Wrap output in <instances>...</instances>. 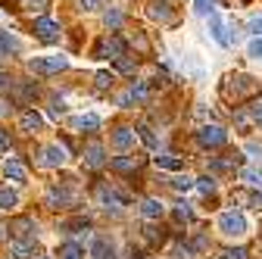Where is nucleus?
Listing matches in <instances>:
<instances>
[{
    "label": "nucleus",
    "mask_w": 262,
    "mask_h": 259,
    "mask_svg": "<svg viewBox=\"0 0 262 259\" xmlns=\"http://www.w3.org/2000/svg\"><path fill=\"white\" fill-rule=\"evenodd\" d=\"M144 238H147L150 244H162V241H166V228H159V225H147V228H144Z\"/></svg>",
    "instance_id": "obj_24"
},
{
    "label": "nucleus",
    "mask_w": 262,
    "mask_h": 259,
    "mask_svg": "<svg viewBox=\"0 0 262 259\" xmlns=\"http://www.w3.org/2000/svg\"><path fill=\"white\" fill-rule=\"evenodd\" d=\"M190 256H193V253H190V250H187V244H184V247H178V250H175V259H190Z\"/></svg>",
    "instance_id": "obj_42"
},
{
    "label": "nucleus",
    "mask_w": 262,
    "mask_h": 259,
    "mask_svg": "<svg viewBox=\"0 0 262 259\" xmlns=\"http://www.w3.org/2000/svg\"><path fill=\"white\" fill-rule=\"evenodd\" d=\"M16 203H19V193L10 187H0V209H13Z\"/></svg>",
    "instance_id": "obj_21"
},
{
    "label": "nucleus",
    "mask_w": 262,
    "mask_h": 259,
    "mask_svg": "<svg viewBox=\"0 0 262 259\" xmlns=\"http://www.w3.org/2000/svg\"><path fill=\"white\" fill-rule=\"evenodd\" d=\"M219 231L225 238H244L247 234V219L241 212H222L219 215Z\"/></svg>",
    "instance_id": "obj_2"
},
{
    "label": "nucleus",
    "mask_w": 262,
    "mask_h": 259,
    "mask_svg": "<svg viewBox=\"0 0 262 259\" xmlns=\"http://www.w3.org/2000/svg\"><path fill=\"white\" fill-rule=\"evenodd\" d=\"M193 184H196V187H200L203 193H212V190H215V178H196Z\"/></svg>",
    "instance_id": "obj_35"
},
{
    "label": "nucleus",
    "mask_w": 262,
    "mask_h": 259,
    "mask_svg": "<svg viewBox=\"0 0 262 259\" xmlns=\"http://www.w3.org/2000/svg\"><path fill=\"white\" fill-rule=\"evenodd\" d=\"M10 231H13L16 241H25V244H28L31 231H35V222H31V219H13V222H10Z\"/></svg>",
    "instance_id": "obj_6"
},
{
    "label": "nucleus",
    "mask_w": 262,
    "mask_h": 259,
    "mask_svg": "<svg viewBox=\"0 0 262 259\" xmlns=\"http://www.w3.org/2000/svg\"><path fill=\"white\" fill-rule=\"evenodd\" d=\"M253 91H256V78H250V75H231L222 84L225 100H244V97H250Z\"/></svg>",
    "instance_id": "obj_1"
},
{
    "label": "nucleus",
    "mask_w": 262,
    "mask_h": 259,
    "mask_svg": "<svg viewBox=\"0 0 262 259\" xmlns=\"http://www.w3.org/2000/svg\"><path fill=\"white\" fill-rule=\"evenodd\" d=\"M241 181H247L250 187H262V172L259 169H241Z\"/></svg>",
    "instance_id": "obj_25"
},
{
    "label": "nucleus",
    "mask_w": 262,
    "mask_h": 259,
    "mask_svg": "<svg viewBox=\"0 0 262 259\" xmlns=\"http://www.w3.org/2000/svg\"><path fill=\"white\" fill-rule=\"evenodd\" d=\"M59 22H53V19H35V35L41 38V41H47V44H53V41H59Z\"/></svg>",
    "instance_id": "obj_5"
},
{
    "label": "nucleus",
    "mask_w": 262,
    "mask_h": 259,
    "mask_svg": "<svg viewBox=\"0 0 262 259\" xmlns=\"http://www.w3.org/2000/svg\"><path fill=\"white\" fill-rule=\"evenodd\" d=\"M19 50V38L16 35H10V31H0V53H16Z\"/></svg>",
    "instance_id": "obj_17"
},
{
    "label": "nucleus",
    "mask_w": 262,
    "mask_h": 259,
    "mask_svg": "<svg viewBox=\"0 0 262 259\" xmlns=\"http://www.w3.org/2000/svg\"><path fill=\"white\" fill-rule=\"evenodd\" d=\"M247 53H250L253 59H262V38H253L250 47H247Z\"/></svg>",
    "instance_id": "obj_34"
},
{
    "label": "nucleus",
    "mask_w": 262,
    "mask_h": 259,
    "mask_svg": "<svg viewBox=\"0 0 262 259\" xmlns=\"http://www.w3.org/2000/svg\"><path fill=\"white\" fill-rule=\"evenodd\" d=\"M196 141H200L203 147H222L228 141V132L219 128V125H203L200 132H196Z\"/></svg>",
    "instance_id": "obj_4"
},
{
    "label": "nucleus",
    "mask_w": 262,
    "mask_h": 259,
    "mask_svg": "<svg viewBox=\"0 0 262 259\" xmlns=\"http://www.w3.org/2000/svg\"><path fill=\"white\" fill-rule=\"evenodd\" d=\"M116 69L125 72V75H131V72L138 69V62H135V59H128V56H119V59H116Z\"/></svg>",
    "instance_id": "obj_27"
},
{
    "label": "nucleus",
    "mask_w": 262,
    "mask_h": 259,
    "mask_svg": "<svg viewBox=\"0 0 262 259\" xmlns=\"http://www.w3.org/2000/svg\"><path fill=\"white\" fill-rule=\"evenodd\" d=\"M222 259H247V250H244V247H237V250H225Z\"/></svg>",
    "instance_id": "obj_37"
},
{
    "label": "nucleus",
    "mask_w": 262,
    "mask_h": 259,
    "mask_svg": "<svg viewBox=\"0 0 262 259\" xmlns=\"http://www.w3.org/2000/svg\"><path fill=\"white\" fill-rule=\"evenodd\" d=\"M253 209H262V193H253Z\"/></svg>",
    "instance_id": "obj_44"
},
{
    "label": "nucleus",
    "mask_w": 262,
    "mask_h": 259,
    "mask_svg": "<svg viewBox=\"0 0 262 259\" xmlns=\"http://www.w3.org/2000/svg\"><path fill=\"white\" fill-rule=\"evenodd\" d=\"M103 19H106V25H110V28H119V25H122V13H119V10H106V16H103Z\"/></svg>",
    "instance_id": "obj_32"
},
{
    "label": "nucleus",
    "mask_w": 262,
    "mask_h": 259,
    "mask_svg": "<svg viewBox=\"0 0 262 259\" xmlns=\"http://www.w3.org/2000/svg\"><path fill=\"white\" fill-rule=\"evenodd\" d=\"M94 81H97V91H106V88H113V81H116V78H113V72H97V78H94Z\"/></svg>",
    "instance_id": "obj_28"
},
{
    "label": "nucleus",
    "mask_w": 262,
    "mask_h": 259,
    "mask_svg": "<svg viewBox=\"0 0 262 259\" xmlns=\"http://www.w3.org/2000/svg\"><path fill=\"white\" fill-rule=\"evenodd\" d=\"M156 166L166 172H178V169H184V159L181 156H156Z\"/></svg>",
    "instance_id": "obj_15"
},
{
    "label": "nucleus",
    "mask_w": 262,
    "mask_h": 259,
    "mask_svg": "<svg viewBox=\"0 0 262 259\" xmlns=\"http://www.w3.org/2000/svg\"><path fill=\"white\" fill-rule=\"evenodd\" d=\"M4 172H7V178H10V181H25V175H28V172H25V166H22V163H16V159H10V163L4 166Z\"/></svg>",
    "instance_id": "obj_18"
},
{
    "label": "nucleus",
    "mask_w": 262,
    "mask_h": 259,
    "mask_svg": "<svg viewBox=\"0 0 262 259\" xmlns=\"http://www.w3.org/2000/svg\"><path fill=\"white\" fill-rule=\"evenodd\" d=\"M141 212H144V219H162V203L159 200H144V206H141Z\"/></svg>",
    "instance_id": "obj_19"
},
{
    "label": "nucleus",
    "mask_w": 262,
    "mask_h": 259,
    "mask_svg": "<svg viewBox=\"0 0 262 259\" xmlns=\"http://www.w3.org/2000/svg\"><path fill=\"white\" fill-rule=\"evenodd\" d=\"M234 122H237L241 132H247V128H250V116H247L244 110H234Z\"/></svg>",
    "instance_id": "obj_36"
},
{
    "label": "nucleus",
    "mask_w": 262,
    "mask_h": 259,
    "mask_svg": "<svg viewBox=\"0 0 262 259\" xmlns=\"http://www.w3.org/2000/svg\"><path fill=\"white\" fill-rule=\"evenodd\" d=\"M81 7L84 10H100V7H106V0H81Z\"/></svg>",
    "instance_id": "obj_40"
},
{
    "label": "nucleus",
    "mask_w": 262,
    "mask_h": 259,
    "mask_svg": "<svg viewBox=\"0 0 262 259\" xmlns=\"http://www.w3.org/2000/svg\"><path fill=\"white\" fill-rule=\"evenodd\" d=\"M97 125H100V116H94V113L72 119V128H78V132H81V128H97Z\"/></svg>",
    "instance_id": "obj_20"
},
{
    "label": "nucleus",
    "mask_w": 262,
    "mask_h": 259,
    "mask_svg": "<svg viewBox=\"0 0 262 259\" xmlns=\"http://www.w3.org/2000/svg\"><path fill=\"white\" fill-rule=\"evenodd\" d=\"M250 122L262 128V100H253L250 103Z\"/></svg>",
    "instance_id": "obj_29"
},
{
    "label": "nucleus",
    "mask_w": 262,
    "mask_h": 259,
    "mask_svg": "<svg viewBox=\"0 0 262 259\" xmlns=\"http://www.w3.org/2000/svg\"><path fill=\"white\" fill-rule=\"evenodd\" d=\"M250 31H253V35H256V38L262 35V16H256V19H250Z\"/></svg>",
    "instance_id": "obj_41"
},
{
    "label": "nucleus",
    "mask_w": 262,
    "mask_h": 259,
    "mask_svg": "<svg viewBox=\"0 0 262 259\" xmlns=\"http://www.w3.org/2000/svg\"><path fill=\"white\" fill-rule=\"evenodd\" d=\"M81 253H84V250H81L78 244H72V241H69V244H62V247H59V253H56V256H59V259H81Z\"/></svg>",
    "instance_id": "obj_23"
},
{
    "label": "nucleus",
    "mask_w": 262,
    "mask_h": 259,
    "mask_svg": "<svg viewBox=\"0 0 262 259\" xmlns=\"http://www.w3.org/2000/svg\"><path fill=\"white\" fill-rule=\"evenodd\" d=\"M41 163H44L47 169H59V166L66 163V150H62V147H47V150H44V159H41Z\"/></svg>",
    "instance_id": "obj_10"
},
{
    "label": "nucleus",
    "mask_w": 262,
    "mask_h": 259,
    "mask_svg": "<svg viewBox=\"0 0 262 259\" xmlns=\"http://www.w3.org/2000/svg\"><path fill=\"white\" fill-rule=\"evenodd\" d=\"M193 4H196L193 10L200 13V16H209V13H212V10H209V0H193Z\"/></svg>",
    "instance_id": "obj_39"
},
{
    "label": "nucleus",
    "mask_w": 262,
    "mask_h": 259,
    "mask_svg": "<svg viewBox=\"0 0 262 259\" xmlns=\"http://www.w3.org/2000/svg\"><path fill=\"white\" fill-rule=\"evenodd\" d=\"M10 256H13V259H31V244L16 241V244L10 247Z\"/></svg>",
    "instance_id": "obj_26"
},
{
    "label": "nucleus",
    "mask_w": 262,
    "mask_h": 259,
    "mask_svg": "<svg viewBox=\"0 0 262 259\" xmlns=\"http://www.w3.org/2000/svg\"><path fill=\"white\" fill-rule=\"evenodd\" d=\"M206 19H209V35H212V38H215V41H219L222 47H228V35H225V25H222V16H219V13H209Z\"/></svg>",
    "instance_id": "obj_9"
},
{
    "label": "nucleus",
    "mask_w": 262,
    "mask_h": 259,
    "mask_svg": "<svg viewBox=\"0 0 262 259\" xmlns=\"http://www.w3.org/2000/svg\"><path fill=\"white\" fill-rule=\"evenodd\" d=\"M19 125H22V132H41V125H44V119H41L38 113H25V116L19 119Z\"/></svg>",
    "instance_id": "obj_16"
},
{
    "label": "nucleus",
    "mask_w": 262,
    "mask_h": 259,
    "mask_svg": "<svg viewBox=\"0 0 262 259\" xmlns=\"http://www.w3.org/2000/svg\"><path fill=\"white\" fill-rule=\"evenodd\" d=\"M84 163H88V166H94V169H100V166L106 163V156H103V147L97 144V141H91V144L84 147Z\"/></svg>",
    "instance_id": "obj_7"
},
{
    "label": "nucleus",
    "mask_w": 262,
    "mask_h": 259,
    "mask_svg": "<svg viewBox=\"0 0 262 259\" xmlns=\"http://www.w3.org/2000/svg\"><path fill=\"white\" fill-rule=\"evenodd\" d=\"M91 253H94V259H116V250H113V244L106 238H97L94 247H91Z\"/></svg>",
    "instance_id": "obj_13"
},
{
    "label": "nucleus",
    "mask_w": 262,
    "mask_h": 259,
    "mask_svg": "<svg viewBox=\"0 0 262 259\" xmlns=\"http://www.w3.org/2000/svg\"><path fill=\"white\" fill-rule=\"evenodd\" d=\"M28 69L31 72H38V75H53V72H62V69H69V59L66 56H50V59H28Z\"/></svg>",
    "instance_id": "obj_3"
},
{
    "label": "nucleus",
    "mask_w": 262,
    "mask_h": 259,
    "mask_svg": "<svg viewBox=\"0 0 262 259\" xmlns=\"http://www.w3.org/2000/svg\"><path fill=\"white\" fill-rule=\"evenodd\" d=\"M172 187H175V190H190V187H193V178H187V175H178V178L172 181Z\"/></svg>",
    "instance_id": "obj_33"
},
{
    "label": "nucleus",
    "mask_w": 262,
    "mask_h": 259,
    "mask_svg": "<svg viewBox=\"0 0 262 259\" xmlns=\"http://www.w3.org/2000/svg\"><path fill=\"white\" fill-rule=\"evenodd\" d=\"M131 144H135V132H131V128H116L113 132V147L116 150H128Z\"/></svg>",
    "instance_id": "obj_12"
},
{
    "label": "nucleus",
    "mask_w": 262,
    "mask_h": 259,
    "mask_svg": "<svg viewBox=\"0 0 262 259\" xmlns=\"http://www.w3.org/2000/svg\"><path fill=\"white\" fill-rule=\"evenodd\" d=\"M135 166H138V159H113V169L116 172H131Z\"/></svg>",
    "instance_id": "obj_31"
},
{
    "label": "nucleus",
    "mask_w": 262,
    "mask_h": 259,
    "mask_svg": "<svg viewBox=\"0 0 262 259\" xmlns=\"http://www.w3.org/2000/svg\"><path fill=\"white\" fill-rule=\"evenodd\" d=\"M138 135H141V141L147 144V150H156V147H159V138L153 135V128H150V125H141V128H138Z\"/></svg>",
    "instance_id": "obj_22"
},
{
    "label": "nucleus",
    "mask_w": 262,
    "mask_h": 259,
    "mask_svg": "<svg viewBox=\"0 0 262 259\" xmlns=\"http://www.w3.org/2000/svg\"><path fill=\"white\" fill-rule=\"evenodd\" d=\"M175 219H178V222H190V219H193V209H190L187 203H178V206H175Z\"/></svg>",
    "instance_id": "obj_30"
},
{
    "label": "nucleus",
    "mask_w": 262,
    "mask_h": 259,
    "mask_svg": "<svg viewBox=\"0 0 262 259\" xmlns=\"http://www.w3.org/2000/svg\"><path fill=\"white\" fill-rule=\"evenodd\" d=\"M209 169H212V172H225V169H231V163H228V159H212Z\"/></svg>",
    "instance_id": "obj_38"
},
{
    "label": "nucleus",
    "mask_w": 262,
    "mask_h": 259,
    "mask_svg": "<svg viewBox=\"0 0 262 259\" xmlns=\"http://www.w3.org/2000/svg\"><path fill=\"white\" fill-rule=\"evenodd\" d=\"M147 13H150L153 19H159V22H169V19H172V10H169V4H166V0H153Z\"/></svg>",
    "instance_id": "obj_14"
},
{
    "label": "nucleus",
    "mask_w": 262,
    "mask_h": 259,
    "mask_svg": "<svg viewBox=\"0 0 262 259\" xmlns=\"http://www.w3.org/2000/svg\"><path fill=\"white\" fill-rule=\"evenodd\" d=\"M88 228H91V219H84V215H75V219L59 222V231L62 234H75V231H88Z\"/></svg>",
    "instance_id": "obj_8"
},
{
    "label": "nucleus",
    "mask_w": 262,
    "mask_h": 259,
    "mask_svg": "<svg viewBox=\"0 0 262 259\" xmlns=\"http://www.w3.org/2000/svg\"><path fill=\"white\" fill-rule=\"evenodd\" d=\"M10 144H13V141H10V135H7V132H4V128H0V150H7V147H10Z\"/></svg>",
    "instance_id": "obj_43"
},
{
    "label": "nucleus",
    "mask_w": 262,
    "mask_h": 259,
    "mask_svg": "<svg viewBox=\"0 0 262 259\" xmlns=\"http://www.w3.org/2000/svg\"><path fill=\"white\" fill-rule=\"evenodd\" d=\"M69 203H72V193L69 190H59V187H50L47 190V206L59 209V206H69Z\"/></svg>",
    "instance_id": "obj_11"
}]
</instances>
